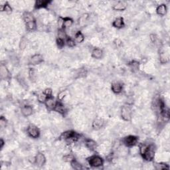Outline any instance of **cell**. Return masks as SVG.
<instances>
[{
    "label": "cell",
    "mask_w": 170,
    "mask_h": 170,
    "mask_svg": "<svg viewBox=\"0 0 170 170\" xmlns=\"http://www.w3.org/2000/svg\"><path fill=\"white\" fill-rule=\"evenodd\" d=\"M85 146L91 151H95L97 148V144L95 141L92 139H86L84 141Z\"/></svg>",
    "instance_id": "17"
},
{
    "label": "cell",
    "mask_w": 170,
    "mask_h": 170,
    "mask_svg": "<svg viewBox=\"0 0 170 170\" xmlns=\"http://www.w3.org/2000/svg\"><path fill=\"white\" fill-rule=\"evenodd\" d=\"M71 166H72L73 168L75 169L79 170V169H84L82 165L80 164V163L79 162H77V161L76 160H73V162L71 163Z\"/></svg>",
    "instance_id": "29"
},
{
    "label": "cell",
    "mask_w": 170,
    "mask_h": 170,
    "mask_svg": "<svg viewBox=\"0 0 170 170\" xmlns=\"http://www.w3.org/2000/svg\"><path fill=\"white\" fill-rule=\"evenodd\" d=\"M47 98V97L45 95L44 93H39L37 96V100H39V102H43V103H45V102Z\"/></svg>",
    "instance_id": "34"
},
{
    "label": "cell",
    "mask_w": 170,
    "mask_h": 170,
    "mask_svg": "<svg viewBox=\"0 0 170 170\" xmlns=\"http://www.w3.org/2000/svg\"><path fill=\"white\" fill-rule=\"evenodd\" d=\"M128 66L134 73L137 72L140 69V62L137 61H132L128 63Z\"/></svg>",
    "instance_id": "22"
},
{
    "label": "cell",
    "mask_w": 170,
    "mask_h": 170,
    "mask_svg": "<svg viewBox=\"0 0 170 170\" xmlns=\"http://www.w3.org/2000/svg\"><path fill=\"white\" fill-rule=\"evenodd\" d=\"M74 23L73 20L70 18V17H64L63 18V25H62V28L66 30V29L70 28L73 26Z\"/></svg>",
    "instance_id": "24"
},
{
    "label": "cell",
    "mask_w": 170,
    "mask_h": 170,
    "mask_svg": "<svg viewBox=\"0 0 170 170\" xmlns=\"http://www.w3.org/2000/svg\"><path fill=\"white\" fill-rule=\"evenodd\" d=\"M54 110L57 112L59 113L60 114H62V115H64L66 112L65 107L64 106L63 104H62L61 101H57Z\"/></svg>",
    "instance_id": "20"
},
{
    "label": "cell",
    "mask_w": 170,
    "mask_h": 170,
    "mask_svg": "<svg viewBox=\"0 0 170 170\" xmlns=\"http://www.w3.org/2000/svg\"><path fill=\"white\" fill-rule=\"evenodd\" d=\"M149 39H150L151 41L152 42H155L156 41V40H157V36L155 34H151L149 35Z\"/></svg>",
    "instance_id": "40"
},
{
    "label": "cell",
    "mask_w": 170,
    "mask_h": 170,
    "mask_svg": "<svg viewBox=\"0 0 170 170\" xmlns=\"http://www.w3.org/2000/svg\"><path fill=\"white\" fill-rule=\"evenodd\" d=\"M56 43H57V45L59 49H62L63 48L64 45H65L66 42H65V40L60 39V38H58L56 39Z\"/></svg>",
    "instance_id": "32"
},
{
    "label": "cell",
    "mask_w": 170,
    "mask_h": 170,
    "mask_svg": "<svg viewBox=\"0 0 170 170\" xmlns=\"http://www.w3.org/2000/svg\"><path fill=\"white\" fill-rule=\"evenodd\" d=\"M0 144H1V149H2L4 146V144H5V142H4V140L2 138L0 140Z\"/></svg>",
    "instance_id": "42"
},
{
    "label": "cell",
    "mask_w": 170,
    "mask_h": 170,
    "mask_svg": "<svg viewBox=\"0 0 170 170\" xmlns=\"http://www.w3.org/2000/svg\"><path fill=\"white\" fill-rule=\"evenodd\" d=\"M128 6V3L124 1H119L116 2L115 4H114L112 7V9L114 11L117 12H123V11L126 10Z\"/></svg>",
    "instance_id": "10"
},
{
    "label": "cell",
    "mask_w": 170,
    "mask_h": 170,
    "mask_svg": "<svg viewBox=\"0 0 170 170\" xmlns=\"http://www.w3.org/2000/svg\"><path fill=\"white\" fill-rule=\"evenodd\" d=\"M43 62V57L41 54H35L30 58L29 63L32 65H37Z\"/></svg>",
    "instance_id": "9"
},
{
    "label": "cell",
    "mask_w": 170,
    "mask_h": 170,
    "mask_svg": "<svg viewBox=\"0 0 170 170\" xmlns=\"http://www.w3.org/2000/svg\"><path fill=\"white\" fill-rule=\"evenodd\" d=\"M27 133L29 137L33 138V139H36V138H39L40 136V134H41L39 129L34 124L29 125L27 128Z\"/></svg>",
    "instance_id": "5"
},
{
    "label": "cell",
    "mask_w": 170,
    "mask_h": 170,
    "mask_svg": "<svg viewBox=\"0 0 170 170\" xmlns=\"http://www.w3.org/2000/svg\"><path fill=\"white\" fill-rule=\"evenodd\" d=\"M169 53H167L164 51H161L160 53V61L162 64H165L169 61Z\"/></svg>",
    "instance_id": "21"
},
{
    "label": "cell",
    "mask_w": 170,
    "mask_h": 170,
    "mask_svg": "<svg viewBox=\"0 0 170 170\" xmlns=\"http://www.w3.org/2000/svg\"><path fill=\"white\" fill-rule=\"evenodd\" d=\"M104 120L102 119V118H95V119L93 120L92 126H93V129L96 130H98L101 129L104 126Z\"/></svg>",
    "instance_id": "12"
},
{
    "label": "cell",
    "mask_w": 170,
    "mask_h": 170,
    "mask_svg": "<svg viewBox=\"0 0 170 170\" xmlns=\"http://www.w3.org/2000/svg\"><path fill=\"white\" fill-rule=\"evenodd\" d=\"M57 101H56L55 98L52 97H49L47 98V99L45 102V105L47 107V108L49 110H54V109L57 104Z\"/></svg>",
    "instance_id": "8"
},
{
    "label": "cell",
    "mask_w": 170,
    "mask_h": 170,
    "mask_svg": "<svg viewBox=\"0 0 170 170\" xmlns=\"http://www.w3.org/2000/svg\"><path fill=\"white\" fill-rule=\"evenodd\" d=\"M29 78L31 80H33L35 79V78H36V75H35V71L33 70V69H31V70L29 71Z\"/></svg>",
    "instance_id": "38"
},
{
    "label": "cell",
    "mask_w": 170,
    "mask_h": 170,
    "mask_svg": "<svg viewBox=\"0 0 170 170\" xmlns=\"http://www.w3.org/2000/svg\"><path fill=\"white\" fill-rule=\"evenodd\" d=\"M0 76L2 80H8L11 78L10 72L5 64H1L0 66Z\"/></svg>",
    "instance_id": "7"
},
{
    "label": "cell",
    "mask_w": 170,
    "mask_h": 170,
    "mask_svg": "<svg viewBox=\"0 0 170 170\" xmlns=\"http://www.w3.org/2000/svg\"><path fill=\"white\" fill-rule=\"evenodd\" d=\"M167 12V8L165 4L162 3L158 5L157 8H156V13L158 15L160 16H164L166 14Z\"/></svg>",
    "instance_id": "18"
},
{
    "label": "cell",
    "mask_w": 170,
    "mask_h": 170,
    "mask_svg": "<svg viewBox=\"0 0 170 170\" xmlns=\"http://www.w3.org/2000/svg\"><path fill=\"white\" fill-rule=\"evenodd\" d=\"M65 96H66L65 91H61L59 93V95H58V100H59V101H62V100L64 99V98L65 97Z\"/></svg>",
    "instance_id": "37"
},
{
    "label": "cell",
    "mask_w": 170,
    "mask_h": 170,
    "mask_svg": "<svg viewBox=\"0 0 170 170\" xmlns=\"http://www.w3.org/2000/svg\"><path fill=\"white\" fill-rule=\"evenodd\" d=\"M11 61H12V64H14V65H16V64L19 63L18 58H17L16 56H12V59H11Z\"/></svg>",
    "instance_id": "39"
},
{
    "label": "cell",
    "mask_w": 170,
    "mask_h": 170,
    "mask_svg": "<svg viewBox=\"0 0 170 170\" xmlns=\"http://www.w3.org/2000/svg\"><path fill=\"white\" fill-rule=\"evenodd\" d=\"M7 123H8V121H7L6 118L3 117V116H1V119H0V126H1L2 128L6 126Z\"/></svg>",
    "instance_id": "35"
},
{
    "label": "cell",
    "mask_w": 170,
    "mask_h": 170,
    "mask_svg": "<svg viewBox=\"0 0 170 170\" xmlns=\"http://www.w3.org/2000/svg\"><path fill=\"white\" fill-rule=\"evenodd\" d=\"M1 11L7 13H11L12 12V8L8 3H5L4 5H1Z\"/></svg>",
    "instance_id": "26"
},
{
    "label": "cell",
    "mask_w": 170,
    "mask_h": 170,
    "mask_svg": "<svg viewBox=\"0 0 170 170\" xmlns=\"http://www.w3.org/2000/svg\"><path fill=\"white\" fill-rule=\"evenodd\" d=\"M155 169H169V165L165 164V163H156L155 165Z\"/></svg>",
    "instance_id": "28"
},
{
    "label": "cell",
    "mask_w": 170,
    "mask_h": 170,
    "mask_svg": "<svg viewBox=\"0 0 170 170\" xmlns=\"http://www.w3.org/2000/svg\"><path fill=\"white\" fill-rule=\"evenodd\" d=\"M51 3V1H43V0H37L35 2V9H42L47 8Z\"/></svg>",
    "instance_id": "14"
},
{
    "label": "cell",
    "mask_w": 170,
    "mask_h": 170,
    "mask_svg": "<svg viewBox=\"0 0 170 170\" xmlns=\"http://www.w3.org/2000/svg\"><path fill=\"white\" fill-rule=\"evenodd\" d=\"M114 44H115L117 46V47L121 46V45H122V41H120V40L119 39H115V41H114Z\"/></svg>",
    "instance_id": "41"
},
{
    "label": "cell",
    "mask_w": 170,
    "mask_h": 170,
    "mask_svg": "<svg viewBox=\"0 0 170 170\" xmlns=\"http://www.w3.org/2000/svg\"><path fill=\"white\" fill-rule=\"evenodd\" d=\"M25 27L27 31H29V32H32V31L36 30V29L37 28V22L36 21L29 22V23H25Z\"/></svg>",
    "instance_id": "23"
},
{
    "label": "cell",
    "mask_w": 170,
    "mask_h": 170,
    "mask_svg": "<svg viewBox=\"0 0 170 170\" xmlns=\"http://www.w3.org/2000/svg\"><path fill=\"white\" fill-rule=\"evenodd\" d=\"M21 112L25 117H29L33 113V108L30 105H24L21 107Z\"/></svg>",
    "instance_id": "11"
},
{
    "label": "cell",
    "mask_w": 170,
    "mask_h": 170,
    "mask_svg": "<svg viewBox=\"0 0 170 170\" xmlns=\"http://www.w3.org/2000/svg\"><path fill=\"white\" fill-rule=\"evenodd\" d=\"M74 39H75L76 43H81V42L84 41V35L82 34V33L81 32V31H77V32L75 33Z\"/></svg>",
    "instance_id": "25"
},
{
    "label": "cell",
    "mask_w": 170,
    "mask_h": 170,
    "mask_svg": "<svg viewBox=\"0 0 170 170\" xmlns=\"http://www.w3.org/2000/svg\"><path fill=\"white\" fill-rule=\"evenodd\" d=\"M63 161L65 162H69V163H71L73 162V160H75V157L71 154H66V155H64L63 157Z\"/></svg>",
    "instance_id": "33"
},
{
    "label": "cell",
    "mask_w": 170,
    "mask_h": 170,
    "mask_svg": "<svg viewBox=\"0 0 170 170\" xmlns=\"http://www.w3.org/2000/svg\"><path fill=\"white\" fill-rule=\"evenodd\" d=\"M88 164L93 167H100L104 165V160L99 156L95 155L87 159Z\"/></svg>",
    "instance_id": "2"
},
{
    "label": "cell",
    "mask_w": 170,
    "mask_h": 170,
    "mask_svg": "<svg viewBox=\"0 0 170 170\" xmlns=\"http://www.w3.org/2000/svg\"><path fill=\"white\" fill-rule=\"evenodd\" d=\"M138 142V137L136 136L130 135L122 139V143L126 147H131L136 146Z\"/></svg>",
    "instance_id": "4"
},
{
    "label": "cell",
    "mask_w": 170,
    "mask_h": 170,
    "mask_svg": "<svg viewBox=\"0 0 170 170\" xmlns=\"http://www.w3.org/2000/svg\"><path fill=\"white\" fill-rule=\"evenodd\" d=\"M57 35H58V38H60V39H64V40H66V38L68 37H67L65 29H63V28L59 29V30H58Z\"/></svg>",
    "instance_id": "27"
},
{
    "label": "cell",
    "mask_w": 170,
    "mask_h": 170,
    "mask_svg": "<svg viewBox=\"0 0 170 170\" xmlns=\"http://www.w3.org/2000/svg\"><path fill=\"white\" fill-rule=\"evenodd\" d=\"M111 89L112 91L115 94H120L122 93L123 86L122 83H120L119 82H114L113 83H112L111 85Z\"/></svg>",
    "instance_id": "16"
},
{
    "label": "cell",
    "mask_w": 170,
    "mask_h": 170,
    "mask_svg": "<svg viewBox=\"0 0 170 170\" xmlns=\"http://www.w3.org/2000/svg\"><path fill=\"white\" fill-rule=\"evenodd\" d=\"M104 55L103 50L100 48H94L93 50L92 51L91 56L92 57L96 59H102Z\"/></svg>",
    "instance_id": "13"
},
{
    "label": "cell",
    "mask_w": 170,
    "mask_h": 170,
    "mask_svg": "<svg viewBox=\"0 0 170 170\" xmlns=\"http://www.w3.org/2000/svg\"><path fill=\"white\" fill-rule=\"evenodd\" d=\"M66 45L69 47H74L76 45V42L74 39V38H71L70 37H68L65 40Z\"/></svg>",
    "instance_id": "30"
},
{
    "label": "cell",
    "mask_w": 170,
    "mask_h": 170,
    "mask_svg": "<svg viewBox=\"0 0 170 170\" xmlns=\"http://www.w3.org/2000/svg\"><path fill=\"white\" fill-rule=\"evenodd\" d=\"M35 164H36L38 167H41L45 164L46 163V158L45 155L41 152H39L36 154L34 158Z\"/></svg>",
    "instance_id": "6"
},
{
    "label": "cell",
    "mask_w": 170,
    "mask_h": 170,
    "mask_svg": "<svg viewBox=\"0 0 170 170\" xmlns=\"http://www.w3.org/2000/svg\"><path fill=\"white\" fill-rule=\"evenodd\" d=\"M121 117L124 121L129 122L132 120V109L128 105H124L121 108Z\"/></svg>",
    "instance_id": "3"
},
{
    "label": "cell",
    "mask_w": 170,
    "mask_h": 170,
    "mask_svg": "<svg viewBox=\"0 0 170 170\" xmlns=\"http://www.w3.org/2000/svg\"><path fill=\"white\" fill-rule=\"evenodd\" d=\"M124 25H125L124 19L122 17H117V18H116L112 22V26L115 28L121 29L122 27H124Z\"/></svg>",
    "instance_id": "15"
},
{
    "label": "cell",
    "mask_w": 170,
    "mask_h": 170,
    "mask_svg": "<svg viewBox=\"0 0 170 170\" xmlns=\"http://www.w3.org/2000/svg\"><path fill=\"white\" fill-rule=\"evenodd\" d=\"M23 19L25 23H29V22H31V21H36L33 13L29 12H26L23 13Z\"/></svg>",
    "instance_id": "19"
},
{
    "label": "cell",
    "mask_w": 170,
    "mask_h": 170,
    "mask_svg": "<svg viewBox=\"0 0 170 170\" xmlns=\"http://www.w3.org/2000/svg\"><path fill=\"white\" fill-rule=\"evenodd\" d=\"M156 154V146L153 144H148L146 150L145 151L144 154H142V156L147 162H151L155 158Z\"/></svg>",
    "instance_id": "1"
},
{
    "label": "cell",
    "mask_w": 170,
    "mask_h": 170,
    "mask_svg": "<svg viewBox=\"0 0 170 170\" xmlns=\"http://www.w3.org/2000/svg\"><path fill=\"white\" fill-rule=\"evenodd\" d=\"M27 39L25 37L21 38V41H20V42H19L20 50L21 51L25 50L27 47Z\"/></svg>",
    "instance_id": "31"
},
{
    "label": "cell",
    "mask_w": 170,
    "mask_h": 170,
    "mask_svg": "<svg viewBox=\"0 0 170 170\" xmlns=\"http://www.w3.org/2000/svg\"><path fill=\"white\" fill-rule=\"evenodd\" d=\"M43 93L47 97H52V95H53V90H52V89L50 88H47L45 89Z\"/></svg>",
    "instance_id": "36"
}]
</instances>
